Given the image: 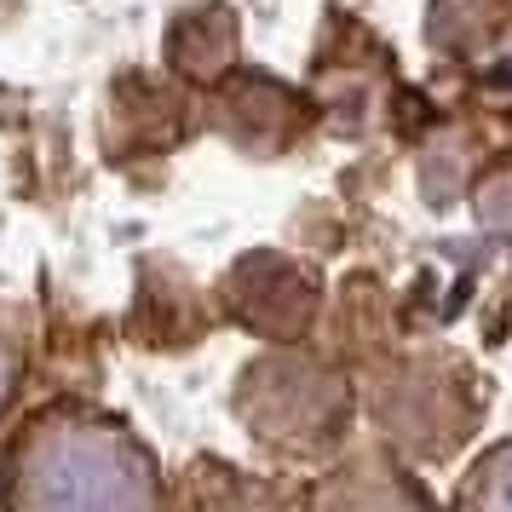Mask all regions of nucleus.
<instances>
[{
	"label": "nucleus",
	"instance_id": "obj_1",
	"mask_svg": "<svg viewBox=\"0 0 512 512\" xmlns=\"http://www.w3.org/2000/svg\"><path fill=\"white\" fill-rule=\"evenodd\" d=\"M18 512H150V455L104 420H41L12 455Z\"/></svg>",
	"mask_w": 512,
	"mask_h": 512
},
{
	"label": "nucleus",
	"instance_id": "obj_2",
	"mask_svg": "<svg viewBox=\"0 0 512 512\" xmlns=\"http://www.w3.org/2000/svg\"><path fill=\"white\" fill-rule=\"evenodd\" d=\"M323 512H426V501H420L409 484H397L392 472H374V478L346 472L340 484L328 489Z\"/></svg>",
	"mask_w": 512,
	"mask_h": 512
},
{
	"label": "nucleus",
	"instance_id": "obj_3",
	"mask_svg": "<svg viewBox=\"0 0 512 512\" xmlns=\"http://www.w3.org/2000/svg\"><path fill=\"white\" fill-rule=\"evenodd\" d=\"M185 512H294V507H282L277 489L254 484L242 472H219V478H202V484L190 489Z\"/></svg>",
	"mask_w": 512,
	"mask_h": 512
},
{
	"label": "nucleus",
	"instance_id": "obj_4",
	"mask_svg": "<svg viewBox=\"0 0 512 512\" xmlns=\"http://www.w3.org/2000/svg\"><path fill=\"white\" fill-rule=\"evenodd\" d=\"M472 501H495V507H512V449H501L495 461L478 472L472 484Z\"/></svg>",
	"mask_w": 512,
	"mask_h": 512
},
{
	"label": "nucleus",
	"instance_id": "obj_5",
	"mask_svg": "<svg viewBox=\"0 0 512 512\" xmlns=\"http://www.w3.org/2000/svg\"><path fill=\"white\" fill-rule=\"evenodd\" d=\"M12 392V351H6V340H0V397Z\"/></svg>",
	"mask_w": 512,
	"mask_h": 512
}]
</instances>
